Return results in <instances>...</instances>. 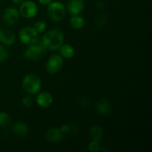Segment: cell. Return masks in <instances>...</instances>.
<instances>
[{"label": "cell", "mask_w": 152, "mask_h": 152, "mask_svg": "<svg viewBox=\"0 0 152 152\" xmlns=\"http://www.w3.org/2000/svg\"><path fill=\"white\" fill-rule=\"evenodd\" d=\"M40 40L46 50L56 51L64 43L65 35L61 30L55 28L46 31Z\"/></svg>", "instance_id": "cell-1"}, {"label": "cell", "mask_w": 152, "mask_h": 152, "mask_svg": "<svg viewBox=\"0 0 152 152\" xmlns=\"http://www.w3.org/2000/svg\"><path fill=\"white\" fill-rule=\"evenodd\" d=\"M22 86L23 90L28 94L34 96L37 95L41 91L42 80L39 77L34 73L26 74L22 81Z\"/></svg>", "instance_id": "cell-2"}, {"label": "cell", "mask_w": 152, "mask_h": 152, "mask_svg": "<svg viewBox=\"0 0 152 152\" xmlns=\"http://www.w3.org/2000/svg\"><path fill=\"white\" fill-rule=\"evenodd\" d=\"M46 50L41 40L38 39L37 41L28 45L23 52V56L28 60H38L42 57Z\"/></svg>", "instance_id": "cell-3"}, {"label": "cell", "mask_w": 152, "mask_h": 152, "mask_svg": "<svg viewBox=\"0 0 152 152\" xmlns=\"http://www.w3.org/2000/svg\"><path fill=\"white\" fill-rule=\"evenodd\" d=\"M48 17L52 22H60L65 18L66 14L65 6L60 1H52L48 5L47 10Z\"/></svg>", "instance_id": "cell-4"}, {"label": "cell", "mask_w": 152, "mask_h": 152, "mask_svg": "<svg viewBox=\"0 0 152 152\" xmlns=\"http://www.w3.org/2000/svg\"><path fill=\"white\" fill-rule=\"evenodd\" d=\"M19 11L21 16L25 19H30L37 16L39 7L35 1L32 0H25L22 4H19Z\"/></svg>", "instance_id": "cell-5"}, {"label": "cell", "mask_w": 152, "mask_h": 152, "mask_svg": "<svg viewBox=\"0 0 152 152\" xmlns=\"http://www.w3.org/2000/svg\"><path fill=\"white\" fill-rule=\"evenodd\" d=\"M64 58L60 54H53L46 62V71L51 75L58 74L62 69L65 63Z\"/></svg>", "instance_id": "cell-6"}, {"label": "cell", "mask_w": 152, "mask_h": 152, "mask_svg": "<svg viewBox=\"0 0 152 152\" xmlns=\"http://www.w3.org/2000/svg\"><path fill=\"white\" fill-rule=\"evenodd\" d=\"M18 37L21 42L28 45L38 39L39 34L36 31L34 27L25 26L19 30Z\"/></svg>", "instance_id": "cell-7"}, {"label": "cell", "mask_w": 152, "mask_h": 152, "mask_svg": "<svg viewBox=\"0 0 152 152\" xmlns=\"http://www.w3.org/2000/svg\"><path fill=\"white\" fill-rule=\"evenodd\" d=\"M20 16L19 9L15 7H7L3 13L2 19L7 25L13 26L17 23Z\"/></svg>", "instance_id": "cell-8"}, {"label": "cell", "mask_w": 152, "mask_h": 152, "mask_svg": "<svg viewBox=\"0 0 152 152\" xmlns=\"http://www.w3.org/2000/svg\"><path fill=\"white\" fill-rule=\"evenodd\" d=\"M86 3L84 0H68L66 4V10L71 15H80L85 10Z\"/></svg>", "instance_id": "cell-9"}, {"label": "cell", "mask_w": 152, "mask_h": 152, "mask_svg": "<svg viewBox=\"0 0 152 152\" xmlns=\"http://www.w3.org/2000/svg\"><path fill=\"white\" fill-rule=\"evenodd\" d=\"M36 102L37 105L42 108H47L51 106L53 102V97L48 91L39 92L36 97Z\"/></svg>", "instance_id": "cell-10"}, {"label": "cell", "mask_w": 152, "mask_h": 152, "mask_svg": "<svg viewBox=\"0 0 152 152\" xmlns=\"http://www.w3.org/2000/svg\"><path fill=\"white\" fill-rule=\"evenodd\" d=\"M45 137L48 142L59 143L63 139V133L59 127H51L47 130Z\"/></svg>", "instance_id": "cell-11"}, {"label": "cell", "mask_w": 152, "mask_h": 152, "mask_svg": "<svg viewBox=\"0 0 152 152\" xmlns=\"http://www.w3.org/2000/svg\"><path fill=\"white\" fill-rule=\"evenodd\" d=\"M16 41V36L13 31L10 30H3L0 34V42L5 45L11 46L15 44Z\"/></svg>", "instance_id": "cell-12"}, {"label": "cell", "mask_w": 152, "mask_h": 152, "mask_svg": "<svg viewBox=\"0 0 152 152\" xmlns=\"http://www.w3.org/2000/svg\"><path fill=\"white\" fill-rule=\"evenodd\" d=\"M96 110L101 115H107L111 111V105L106 99H100L96 102Z\"/></svg>", "instance_id": "cell-13"}, {"label": "cell", "mask_w": 152, "mask_h": 152, "mask_svg": "<svg viewBox=\"0 0 152 152\" xmlns=\"http://www.w3.org/2000/svg\"><path fill=\"white\" fill-rule=\"evenodd\" d=\"M12 131L19 137H26L29 134V127L24 122H17L12 127Z\"/></svg>", "instance_id": "cell-14"}, {"label": "cell", "mask_w": 152, "mask_h": 152, "mask_svg": "<svg viewBox=\"0 0 152 152\" xmlns=\"http://www.w3.org/2000/svg\"><path fill=\"white\" fill-rule=\"evenodd\" d=\"M59 50L60 55L64 59H71L75 55V48L68 43H63Z\"/></svg>", "instance_id": "cell-15"}, {"label": "cell", "mask_w": 152, "mask_h": 152, "mask_svg": "<svg viewBox=\"0 0 152 152\" xmlns=\"http://www.w3.org/2000/svg\"><path fill=\"white\" fill-rule=\"evenodd\" d=\"M104 131L100 126H94L90 129V138L91 140L100 142L103 137Z\"/></svg>", "instance_id": "cell-16"}, {"label": "cell", "mask_w": 152, "mask_h": 152, "mask_svg": "<svg viewBox=\"0 0 152 152\" xmlns=\"http://www.w3.org/2000/svg\"><path fill=\"white\" fill-rule=\"evenodd\" d=\"M86 24L85 19L80 15H74L71 16L70 19V25L74 29L80 30L83 28Z\"/></svg>", "instance_id": "cell-17"}, {"label": "cell", "mask_w": 152, "mask_h": 152, "mask_svg": "<svg viewBox=\"0 0 152 152\" xmlns=\"http://www.w3.org/2000/svg\"><path fill=\"white\" fill-rule=\"evenodd\" d=\"M11 122V117L4 111L0 112V127H6Z\"/></svg>", "instance_id": "cell-18"}, {"label": "cell", "mask_w": 152, "mask_h": 152, "mask_svg": "<svg viewBox=\"0 0 152 152\" xmlns=\"http://www.w3.org/2000/svg\"><path fill=\"white\" fill-rule=\"evenodd\" d=\"M33 27L39 34H42V33L45 32L46 29H47V23L44 20H38L35 22Z\"/></svg>", "instance_id": "cell-19"}, {"label": "cell", "mask_w": 152, "mask_h": 152, "mask_svg": "<svg viewBox=\"0 0 152 152\" xmlns=\"http://www.w3.org/2000/svg\"><path fill=\"white\" fill-rule=\"evenodd\" d=\"M9 58V52L4 46L0 45V63L4 62Z\"/></svg>", "instance_id": "cell-20"}, {"label": "cell", "mask_w": 152, "mask_h": 152, "mask_svg": "<svg viewBox=\"0 0 152 152\" xmlns=\"http://www.w3.org/2000/svg\"><path fill=\"white\" fill-rule=\"evenodd\" d=\"M22 104L25 108H31L34 105V99L31 95H26L22 99Z\"/></svg>", "instance_id": "cell-21"}, {"label": "cell", "mask_w": 152, "mask_h": 152, "mask_svg": "<svg viewBox=\"0 0 152 152\" xmlns=\"http://www.w3.org/2000/svg\"><path fill=\"white\" fill-rule=\"evenodd\" d=\"M88 148L91 152H97L100 151V144L98 141L91 140V142L88 143Z\"/></svg>", "instance_id": "cell-22"}, {"label": "cell", "mask_w": 152, "mask_h": 152, "mask_svg": "<svg viewBox=\"0 0 152 152\" xmlns=\"http://www.w3.org/2000/svg\"><path fill=\"white\" fill-rule=\"evenodd\" d=\"M60 130L62 131V132L63 134H66L68 133V132L71 131V126L69 124H67V123H65V124L62 125V126L59 127Z\"/></svg>", "instance_id": "cell-23"}, {"label": "cell", "mask_w": 152, "mask_h": 152, "mask_svg": "<svg viewBox=\"0 0 152 152\" xmlns=\"http://www.w3.org/2000/svg\"><path fill=\"white\" fill-rule=\"evenodd\" d=\"M105 22V18H104V17H101V16H99L98 19L96 21V25H97L98 27H102V25H104Z\"/></svg>", "instance_id": "cell-24"}, {"label": "cell", "mask_w": 152, "mask_h": 152, "mask_svg": "<svg viewBox=\"0 0 152 152\" xmlns=\"http://www.w3.org/2000/svg\"><path fill=\"white\" fill-rule=\"evenodd\" d=\"M53 0H38L39 3L42 5H48Z\"/></svg>", "instance_id": "cell-25"}, {"label": "cell", "mask_w": 152, "mask_h": 152, "mask_svg": "<svg viewBox=\"0 0 152 152\" xmlns=\"http://www.w3.org/2000/svg\"><path fill=\"white\" fill-rule=\"evenodd\" d=\"M25 0H12V2L13 3L16 5H19V4H22Z\"/></svg>", "instance_id": "cell-26"}, {"label": "cell", "mask_w": 152, "mask_h": 152, "mask_svg": "<svg viewBox=\"0 0 152 152\" xmlns=\"http://www.w3.org/2000/svg\"><path fill=\"white\" fill-rule=\"evenodd\" d=\"M96 7H99V9H101V8H103V7H104V4H103V3L102 2V1H97V3H96Z\"/></svg>", "instance_id": "cell-27"}, {"label": "cell", "mask_w": 152, "mask_h": 152, "mask_svg": "<svg viewBox=\"0 0 152 152\" xmlns=\"http://www.w3.org/2000/svg\"><path fill=\"white\" fill-rule=\"evenodd\" d=\"M57 1H60V0H57Z\"/></svg>", "instance_id": "cell-28"}]
</instances>
